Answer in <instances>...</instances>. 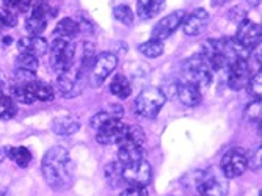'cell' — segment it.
<instances>
[{"mask_svg":"<svg viewBox=\"0 0 262 196\" xmlns=\"http://www.w3.org/2000/svg\"><path fill=\"white\" fill-rule=\"evenodd\" d=\"M41 169L46 184L54 191L63 193L69 190L74 182L73 159H71L69 153L64 148H61V146H55V148L46 153L41 163Z\"/></svg>","mask_w":262,"mask_h":196,"instance_id":"obj_1","label":"cell"},{"mask_svg":"<svg viewBox=\"0 0 262 196\" xmlns=\"http://www.w3.org/2000/svg\"><path fill=\"white\" fill-rule=\"evenodd\" d=\"M146 137L140 127L127 126L123 140L118 143V162L121 165H130L143 159V146Z\"/></svg>","mask_w":262,"mask_h":196,"instance_id":"obj_2","label":"cell"},{"mask_svg":"<svg viewBox=\"0 0 262 196\" xmlns=\"http://www.w3.org/2000/svg\"><path fill=\"white\" fill-rule=\"evenodd\" d=\"M165 102H166V96L160 88L148 86L137 96V99L134 102V112L141 118L154 119L162 110V107L165 105Z\"/></svg>","mask_w":262,"mask_h":196,"instance_id":"obj_3","label":"cell"},{"mask_svg":"<svg viewBox=\"0 0 262 196\" xmlns=\"http://www.w3.org/2000/svg\"><path fill=\"white\" fill-rule=\"evenodd\" d=\"M181 76L185 83H190L200 88H206L212 82V69L210 66L200 57H193L190 60H185L181 69Z\"/></svg>","mask_w":262,"mask_h":196,"instance_id":"obj_4","label":"cell"},{"mask_svg":"<svg viewBox=\"0 0 262 196\" xmlns=\"http://www.w3.org/2000/svg\"><path fill=\"white\" fill-rule=\"evenodd\" d=\"M118 64V57L112 52H101L98 57H94L90 69H88V82L90 86L99 88L104 85L107 77L115 71Z\"/></svg>","mask_w":262,"mask_h":196,"instance_id":"obj_5","label":"cell"},{"mask_svg":"<svg viewBox=\"0 0 262 196\" xmlns=\"http://www.w3.org/2000/svg\"><path fill=\"white\" fill-rule=\"evenodd\" d=\"M76 54H77V46L73 41L55 38L49 49V60L52 69L57 71L58 74L66 71L76 60Z\"/></svg>","mask_w":262,"mask_h":196,"instance_id":"obj_6","label":"cell"},{"mask_svg":"<svg viewBox=\"0 0 262 196\" xmlns=\"http://www.w3.org/2000/svg\"><path fill=\"white\" fill-rule=\"evenodd\" d=\"M83 69L80 68L76 60L73 61L66 71L60 72L57 77V88L61 96L64 97H76L82 93V79H83Z\"/></svg>","mask_w":262,"mask_h":196,"instance_id":"obj_7","label":"cell"},{"mask_svg":"<svg viewBox=\"0 0 262 196\" xmlns=\"http://www.w3.org/2000/svg\"><path fill=\"white\" fill-rule=\"evenodd\" d=\"M222 173L226 179L239 178L242 176L247 168H248V160H247V153L242 148H231L225 153L220 162Z\"/></svg>","mask_w":262,"mask_h":196,"instance_id":"obj_8","label":"cell"},{"mask_svg":"<svg viewBox=\"0 0 262 196\" xmlns=\"http://www.w3.org/2000/svg\"><path fill=\"white\" fill-rule=\"evenodd\" d=\"M123 166V179L129 185L137 187H148L152 181V168L149 162L145 159H140L135 163L130 165H121Z\"/></svg>","mask_w":262,"mask_h":196,"instance_id":"obj_9","label":"cell"},{"mask_svg":"<svg viewBox=\"0 0 262 196\" xmlns=\"http://www.w3.org/2000/svg\"><path fill=\"white\" fill-rule=\"evenodd\" d=\"M196 188L200 196H226L228 182L226 179L213 175V173H200Z\"/></svg>","mask_w":262,"mask_h":196,"instance_id":"obj_10","label":"cell"},{"mask_svg":"<svg viewBox=\"0 0 262 196\" xmlns=\"http://www.w3.org/2000/svg\"><path fill=\"white\" fill-rule=\"evenodd\" d=\"M251 79V68L248 60H235L228 66V85L231 90H244L247 88Z\"/></svg>","mask_w":262,"mask_h":196,"instance_id":"obj_11","label":"cell"},{"mask_svg":"<svg viewBox=\"0 0 262 196\" xmlns=\"http://www.w3.org/2000/svg\"><path fill=\"white\" fill-rule=\"evenodd\" d=\"M235 39L244 47H247L248 51H254V49L260 44V26L250 19H244L239 24Z\"/></svg>","mask_w":262,"mask_h":196,"instance_id":"obj_12","label":"cell"},{"mask_svg":"<svg viewBox=\"0 0 262 196\" xmlns=\"http://www.w3.org/2000/svg\"><path fill=\"white\" fill-rule=\"evenodd\" d=\"M185 16H187L185 11L179 10V11H174L168 16H165L163 19H160L159 24H156V27L152 29V39L163 41L166 38H170L182 24Z\"/></svg>","mask_w":262,"mask_h":196,"instance_id":"obj_13","label":"cell"},{"mask_svg":"<svg viewBox=\"0 0 262 196\" xmlns=\"http://www.w3.org/2000/svg\"><path fill=\"white\" fill-rule=\"evenodd\" d=\"M209 24V13L204 8H196L192 14L185 16L182 20V30L187 36L201 35Z\"/></svg>","mask_w":262,"mask_h":196,"instance_id":"obj_14","label":"cell"},{"mask_svg":"<svg viewBox=\"0 0 262 196\" xmlns=\"http://www.w3.org/2000/svg\"><path fill=\"white\" fill-rule=\"evenodd\" d=\"M126 129L127 124H124L123 121H113L96 130V141L101 144H118L123 140Z\"/></svg>","mask_w":262,"mask_h":196,"instance_id":"obj_15","label":"cell"},{"mask_svg":"<svg viewBox=\"0 0 262 196\" xmlns=\"http://www.w3.org/2000/svg\"><path fill=\"white\" fill-rule=\"evenodd\" d=\"M123 115H124V110L121 105H112L110 108L101 110L96 115H93L90 119V127L98 130V129L104 127L105 124H110L113 121H121Z\"/></svg>","mask_w":262,"mask_h":196,"instance_id":"obj_16","label":"cell"},{"mask_svg":"<svg viewBox=\"0 0 262 196\" xmlns=\"http://www.w3.org/2000/svg\"><path fill=\"white\" fill-rule=\"evenodd\" d=\"M19 47V52L20 54H27V55H33V57H41L47 52V41L41 36H26V38H20L17 42Z\"/></svg>","mask_w":262,"mask_h":196,"instance_id":"obj_17","label":"cell"},{"mask_svg":"<svg viewBox=\"0 0 262 196\" xmlns=\"http://www.w3.org/2000/svg\"><path fill=\"white\" fill-rule=\"evenodd\" d=\"M176 96H178V99L181 101V104L185 105V107H196V105L201 104V99H203L201 91L196 86L185 83V82L178 83Z\"/></svg>","mask_w":262,"mask_h":196,"instance_id":"obj_18","label":"cell"},{"mask_svg":"<svg viewBox=\"0 0 262 196\" xmlns=\"http://www.w3.org/2000/svg\"><path fill=\"white\" fill-rule=\"evenodd\" d=\"M80 129V121L74 116H58L52 121V130L57 135H74Z\"/></svg>","mask_w":262,"mask_h":196,"instance_id":"obj_19","label":"cell"},{"mask_svg":"<svg viewBox=\"0 0 262 196\" xmlns=\"http://www.w3.org/2000/svg\"><path fill=\"white\" fill-rule=\"evenodd\" d=\"M79 33H80V30H79L77 20L71 19V17L61 19L57 24L55 30H54V36L55 38H60V39H64V41H73Z\"/></svg>","mask_w":262,"mask_h":196,"instance_id":"obj_20","label":"cell"},{"mask_svg":"<svg viewBox=\"0 0 262 196\" xmlns=\"http://www.w3.org/2000/svg\"><path fill=\"white\" fill-rule=\"evenodd\" d=\"M35 82H29V83H22V85H13L11 86V96L16 101H19L20 104H33L36 102V96H35Z\"/></svg>","mask_w":262,"mask_h":196,"instance_id":"obj_21","label":"cell"},{"mask_svg":"<svg viewBox=\"0 0 262 196\" xmlns=\"http://www.w3.org/2000/svg\"><path fill=\"white\" fill-rule=\"evenodd\" d=\"M110 93L120 99H127L132 93V85L123 74H116L110 82Z\"/></svg>","mask_w":262,"mask_h":196,"instance_id":"obj_22","label":"cell"},{"mask_svg":"<svg viewBox=\"0 0 262 196\" xmlns=\"http://www.w3.org/2000/svg\"><path fill=\"white\" fill-rule=\"evenodd\" d=\"M105 179H107L110 188H118L121 184H124L123 166L120 162H112L105 166Z\"/></svg>","mask_w":262,"mask_h":196,"instance_id":"obj_23","label":"cell"},{"mask_svg":"<svg viewBox=\"0 0 262 196\" xmlns=\"http://www.w3.org/2000/svg\"><path fill=\"white\" fill-rule=\"evenodd\" d=\"M5 149H7V157L11 159L20 168H27L33 159L32 153L27 148H24V146H20V148H5Z\"/></svg>","mask_w":262,"mask_h":196,"instance_id":"obj_24","label":"cell"},{"mask_svg":"<svg viewBox=\"0 0 262 196\" xmlns=\"http://www.w3.org/2000/svg\"><path fill=\"white\" fill-rule=\"evenodd\" d=\"M159 5L156 0H138L137 2V16L141 20L151 19L157 14Z\"/></svg>","mask_w":262,"mask_h":196,"instance_id":"obj_25","label":"cell"},{"mask_svg":"<svg viewBox=\"0 0 262 196\" xmlns=\"http://www.w3.org/2000/svg\"><path fill=\"white\" fill-rule=\"evenodd\" d=\"M138 51H140V54H143L148 58H157V57H160L163 54V44H162V41L149 39L146 42L140 44Z\"/></svg>","mask_w":262,"mask_h":196,"instance_id":"obj_26","label":"cell"},{"mask_svg":"<svg viewBox=\"0 0 262 196\" xmlns=\"http://www.w3.org/2000/svg\"><path fill=\"white\" fill-rule=\"evenodd\" d=\"M17 112V107L10 96L0 91V119H11Z\"/></svg>","mask_w":262,"mask_h":196,"instance_id":"obj_27","label":"cell"},{"mask_svg":"<svg viewBox=\"0 0 262 196\" xmlns=\"http://www.w3.org/2000/svg\"><path fill=\"white\" fill-rule=\"evenodd\" d=\"M35 96H36V101L52 102L54 97H55V93H54V88L49 83H44V82L36 80L35 82Z\"/></svg>","mask_w":262,"mask_h":196,"instance_id":"obj_28","label":"cell"},{"mask_svg":"<svg viewBox=\"0 0 262 196\" xmlns=\"http://www.w3.org/2000/svg\"><path fill=\"white\" fill-rule=\"evenodd\" d=\"M47 27V20L46 19H39V17H33V16H29L27 20H26V29L27 32L32 35V36H38L41 35Z\"/></svg>","mask_w":262,"mask_h":196,"instance_id":"obj_29","label":"cell"},{"mask_svg":"<svg viewBox=\"0 0 262 196\" xmlns=\"http://www.w3.org/2000/svg\"><path fill=\"white\" fill-rule=\"evenodd\" d=\"M113 16L120 22L126 24V26H132V24H134V11L130 10L129 5H118V7H115L113 8Z\"/></svg>","mask_w":262,"mask_h":196,"instance_id":"obj_30","label":"cell"},{"mask_svg":"<svg viewBox=\"0 0 262 196\" xmlns=\"http://www.w3.org/2000/svg\"><path fill=\"white\" fill-rule=\"evenodd\" d=\"M39 66V61L36 57L33 55H27V54H20L17 58H16V68L19 69H26V71H32L35 72Z\"/></svg>","mask_w":262,"mask_h":196,"instance_id":"obj_31","label":"cell"},{"mask_svg":"<svg viewBox=\"0 0 262 196\" xmlns=\"http://www.w3.org/2000/svg\"><path fill=\"white\" fill-rule=\"evenodd\" d=\"M260 83H262V74H260V69H259L251 76V79L247 85V90L253 96L254 101H260Z\"/></svg>","mask_w":262,"mask_h":196,"instance_id":"obj_32","label":"cell"},{"mask_svg":"<svg viewBox=\"0 0 262 196\" xmlns=\"http://www.w3.org/2000/svg\"><path fill=\"white\" fill-rule=\"evenodd\" d=\"M0 24H2L4 27H16L17 26V14L10 8L2 7L0 8Z\"/></svg>","mask_w":262,"mask_h":196,"instance_id":"obj_33","label":"cell"},{"mask_svg":"<svg viewBox=\"0 0 262 196\" xmlns=\"http://www.w3.org/2000/svg\"><path fill=\"white\" fill-rule=\"evenodd\" d=\"M13 79H14V85H22V83H29V82L36 80V76H35V72H32V71L16 68Z\"/></svg>","mask_w":262,"mask_h":196,"instance_id":"obj_34","label":"cell"},{"mask_svg":"<svg viewBox=\"0 0 262 196\" xmlns=\"http://www.w3.org/2000/svg\"><path fill=\"white\" fill-rule=\"evenodd\" d=\"M245 119H248L251 122L260 121V101H253L245 108Z\"/></svg>","mask_w":262,"mask_h":196,"instance_id":"obj_35","label":"cell"},{"mask_svg":"<svg viewBox=\"0 0 262 196\" xmlns=\"http://www.w3.org/2000/svg\"><path fill=\"white\" fill-rule=\"evenodd\" d=\"M30 0H4V5L10 10H19L22 13H27L30 8Z\"/></svg>","mask_w":262,"mask_h":196,"instance_id":"obj_36","label":"cell"},{"mask_svg":"<svg viewBox=\"0 0 262 196\" xmlns=\"http://www.w3.org/2000/svg\"><path fill=\"white\" fill-rule=\"evenodd\" d=\"M260 153H262L260 146H257V148H254V149L251 151L250 156H247L248 166H250L251 169H254V171L260 169Z\"/></svg>","mask_w":262,"mask_h":196,"instance_id":"obj_37","label":"cell"},{"mask_svg":"<svg viewBox=\"0 0 262 196\" xmlns=\"http://www.w3.org/2000/svg\"><path fill=\"white\" fill-rule=\"evenodd\" d=\"M228 19L231 22H242L244 19H247V11L241 7H234L232 10L228 11Z\"/></svg>","mask_w":262,"mask_h":196,"instance_id":"obj_38","label":"cell"},{"mask_svg":"<svg viewBox=\"0 0 262 196\" xmlns=\"http://www.w3.org/2000/svg\"><path fill=\"white\" fill-rule=\"evenodd\" d=\"M120 196H148V190L146 187H137V185H130L127 188H124Z\"/></svg>","mask_w":262,"mask_h":196,"instance_id":"obj_39","label":"cell"},{"mask_svg":"<svg viewBox=\"0 0 262 196\" xmlns=\"http://www.w3.org/2000/svg\"><path fill=\"white\" fill-rule=\"evenodd\" d=\"M5 86H7V77H5V74H4V71L0 69V91H2Z\"/></svg>","mask_w":262,"mask_h":196,"instance_id":"obj_40","label":"cell"},{"mask_svg":"<svg viewBox=\"0 0 262 196\" xmlns=\"http://www.w3.org/2000/svg\"><path fill=\"white\" fill-rule=\"evenodd\" d=\"M228 2V0H212V5L213 7H222Z\"/></svg>","mask_w":262,"mask_h":196,"instance_id":"obj_41","label":"cell"},{"mask_svg":"<svg viewBox=\"0 0 262 196\" xmlns=\"http://www.w3.org/2000/svg\"><path fill=\"white\" fill-rule=\"evenodd\" d=\"M5 157H7V149H5V148H2V149H0V162H2Z\"/></svg>","mask_w":262,"mask_h":196,"instance_id":"obj_42","label":"cell"},{"mask_svg":"<svg viewBox=\"0 0 262 196\" xmlns=\"http://www.w3.org/2000/svg\"><path fill=\"white\" fill-rule=\"evenodd\" d=\"M36 2H46V4H47V2H49V0H36Z\"/></svg>","mask_w":262,"mask_h":196,"instance_id":"obj_43","label":"cell"}]
</instances>
